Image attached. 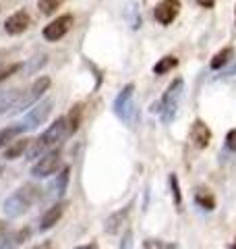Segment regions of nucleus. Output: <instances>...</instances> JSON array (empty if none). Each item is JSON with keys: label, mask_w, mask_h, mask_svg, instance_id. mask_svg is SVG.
I'll return each mask as SVG.
<instances>
[{"label": "nucleus", "mask_w": 236, "mask_h": 249, "mask_svg": "<svg viewBox=\"0 0 236 249\" xmlns=\"http://www.w3.org/2000/svg\"><path fill=\"white\" fill-rule=\"evenodd\" d=\"M234 15H236V13H234Z\"/></svg>", "instance_id": "obj_35"}, {"label": "nucleus", "mask_w": 236, "mask_h": 249, "mask_svg": "<svg viewBox=\"0 0 236 249\" xmlns=\"http://www.w3.org/2000/svg\"><path fill=\"white\" fill-rule=\"evenodd\" d=\"M129 212H131V208L127 206V208L118 210V212H114V214H110V218H108L106 224H104V231H106V232H110V235H116V232L120 231V229L124 227V224H127Z\"/></svg>", "instance_id": "obj_14"}, {"label": "nucleus", "mask_w": 236, "mask_h": 249, "mask_svg": "<svg viewBox=\"0 0 236 249\" xmlns=\"http://www.w3.org/2000/svg\"><path fill=\"white\" fill-rule=\"evenodd\" d=\"M52 106H54L52 100H46V102L37 104L35 108H31V110L25 114V119L19 123L23 127V131H31V129L42 127V124L46 123V119L50 116V112H52Z\"/></svg>", "instance_id": "obj_7"}, {"label": "nucleus", "mask_w": 236, "mask_h": 249, "mask_svg": "<svg viewBox=\"0 0 236 249\" xmlns=\"http://www.w3.org/2000/svg\"><path fill=\"white\" fill-rule=\"evenodd\" d=\"M60 164H62L60 150H52L48 154H44L42 158H39L34 164V168H31V177H34V178H46V177H50V175L56 173V170L60 168Z\"/></svg>", "instance_id": "obj_6"}, {"label": "nucleus", "mask_w": 236, "mask_h": 249, "mask_svg": "<svg viewBox=\"0 0 236 249\" xmlns=\"http://www.w3.org/2000/svg\"><path fill=\"white\" fill-rule=\"evenodd\" d=\"M224 75H226V77H230V75H236V65H234V67H230V69H228V71H224Z\"/></svg>", "instance_id": "obj_31"}, {"label": "nucleus", "mask_w": 236, "mask_h": 249, "mask_svg": "<svg viewBox=\"0 0 236 249\" xmlns=\"http://www.w3.org/2000/svg\"><path fill=\"white\" fill-rule=\"evenodd\" d=\"M178 65V58L176 56H172V54H168V56H164V58H160L153 65V73L155 75H166L168 71H172Z\"/></svg>", "instance_id": "obj_19"}, {"label": "nucleus", "mask_w": 236, "mask_h": 249, "mask_svg": "<svg viewBox=\"0 0 236 249\" xmlns=\"http://www.w3.org/2000/svg\"><path fill=\"white\" fill-rule=\"evenodd\" d=\"M143 249H178V245L170 243V241H162V239H145Z\"/></svg>", "instance_id": "obj_22"}, {"label": "nucleus", "mask_w": 236, "mask_h": 249, "mask_svg": "<svg viewBox=\"0 0 236 249\" xmlns=\"http://www.w3.org/2000/svg\"><path fill=\"white\" fill-rule=\"evenodd\" d=\"M120 249H133V232L129 231L127 235H124V239H122V245H120Z\"/></svg>", "instance_id": "obj_27"}, {"label": "nucleus", "mask_w": 236, "mask_h": 249, "mask_svg": "<svg viewBox=\"0 0 236 249\" xmlns=\"http://www.w3.org/2000/svg\"><path fill=\"white\" fill-rule=\"evenodd\" d=\"M68 178H70V168H68V166H65V168H62V173L56 177V181H54V183L50 185V189H48L52 197L60 199L62 196H65L67 185H68Z\"/></svg>", "instance_id": "obj_15"}, {"label": "nucleus", "mask_w": 236, "mask_h": 249, "mask_svg": "<svg viewBox=\"0 0 236 249\" xmlns=\"http://www.w3.org/2000/svg\"><path fill=\"white\" fill-rule=\"evenodd\" d=\"M191 142L199 147V150H205V147L209 145V142H211V131H209V127L201 119H197L193 123V127H191Z\"/></svg>", "instance_id": "obj_11"}, {"label": "nucleus", "mask_w": 236, "mask_h": 249, "mask_svg": "<svg viewBox=\"0 0 236 249\" xmlns=\"http://www.w3.org/2000/svg\"><path fill=\"white\" fill-rule=\"evenodd\" d=\"M19 69H21L19 62H17V65H9V67H0V83L6 81L11 75H15V73L19 71Z\"/></svg>", "instance_id": "obj_25"}, {"label": "nucleus", "mask_w": 236, "mask_h": 249, "mask_svg": "<svg viewBox=\"0 0 236 249\" xmlns=\"http://www.w3.org/2000/svg\"><path fill=\"white\" fill-rule=\"evenodd\" d=\"M42 197H44V191L39 189L37 185H23L13 193L11 197H6L2 210L9 218H19V216L25 214L34 204H37Z\"/></svg>", "instance_id": "obj_2"}, {"label": "nucleus", "mask_w": 236, "mask_h": 249, "mask_svg": "<svg viewBox=\"0 0 236 249\" xmlns=\"http://www.w3.org/2000/svg\"><path fill=\"white\" fill-rule=\"evenodd\" d=\"M70 27H73V15H60L58 19H54L44 27L42 36L46 42H58L60 37H65L68 34Z\"/></svg>", "instance_id": "obj_8"}, {"label": "nucleus", "mask_w": 236, "mask_h": 249, "mask_svg": "<svg viewBox=\"0 0 236 249\" xmlns=\"http://www.w3.org/2000/svg\"><path fill=\"white\" fill-rule=\"evenodd\" d=\"M29 23H31L29 13L25 9H21L17 13H13L11 17L4 21V31L9 36H21V34H25V31H27Z\"/></svg>", "instance_id": "obj_10"}, {"label": "nucleus", "mask_w": 236, "mask_h": 249, "mask_svg": "<svg viewBox=\"0 0 236 249\" xmlns=\"http://www.w3.org/2000/svg\"><path fill=\"white\" fill-rule=\"evenodd\" d=\"M65 210H67V201H58V204H54L52 208L46 210L42 220H39V231H48L54 224H58L62 214H65Z\"/></svg>", "instance_id": "obj_12"}, {"label": "nucleus", "mask_w": 236, "mask_h": 249, "mask_svg": "<svg viewBox=\"0 0 236 249\" xmlns=\"http://www.w3.org/2000/svg\"><path fill=\"white\" fill-rule=\"evenodd\" d=\"M67 119L70 124V133H75L79 129V123H81V106H73V110H70V114H67Z\"/></svg>", "instance_id": "obj_24"}, {"label": "nucleus", "mask_w": 236, "mask_h": 249, "mask_svg": "<svg viewBox=\"0 0 236 249\" xmlns=\"http://www.w3.org/2000/svg\"><path fill=\"white\" fill-rule=\"evenodd\" d=\"M183 89H185V81L183 79H174L168 89L164 91V96L160 100V116L164 123H172L176 116V110H178V104H180V98H183Z\"/></svg>", "instance_id": "obj_4"}, {"label": "nucleus", "mask_w": 236, "mask_h": 249, "mask_svg": "<svg viewBox=\"0 0 236 249\" xmlns=\"http://www.w3.org/2000/svg\"><path fill=\"white\" fill-rule=\"evenodd\" d=\"M21 133H25V131H23V127H21L19 123L13 124V127L0 129V150H2V147H9V145L15 142V137L21 135Z\"/></svg>", "instance_id": "obj_18"}, {"label": "nucleus", "mask_w": 236, "mask_h": 249, "mask_svg": "<svg viewBox=\"0 0 236 249\" xmlns=\"http://www.w3.org/2000/svg\"><path fill=\"white\" fill-rule=\"evenodd\" d=\"M178 11H180V0H162V2L155 6L153 17L160 25H170V23L176 19Z\"/></svg>", "instance_id": "obj_9"}, {"label": "nucleus", "mask_w": 236, "mask_h": 249, "mask_svg": "<svg viewBox=\"0 0 236 249\" xmlns=\"http://www.w3.org/2000/svg\"><path fill=\"white\" fill-rule=\"evenodd\" d=\"M170 189H172V199H174V206L180 208L183 206V193H180V183L176 175H170Z\"/></svg>", "instance_id": "obj_23"}, {"label": "nucleus", "mask_w": 236, "mask_h": 249, "mask_svg": "<svg viewBox=\"0 0 236 249\" xmlns=\"http://www.w3.org/2000/svg\"><path fill=\"white\" fill-rule=\"evenodd\" d=\"M50 83H52V81H50V77H46V75H44V77H37V79L31 83V88L21 93L19 102L15 104V108H13L11 112H23V110H27L29 106H34L37 100L44 96V91H48Z\"/></svg>", "instance_id": "obj_5"}, {"label": "nucleus", "mask_w": 236, "mask_h": 249, "mask_svg": "<svg viewBox=\"0 0 236 249\" xmlns=\"http://www.w3.org/2000/svg\"><path fill=\"white\" fill-rule=\"evenodd\" d=\"M68 135H73V133H70L68 119H67V116H60V119L54 121L37 139H34V142H31L29 150H27V158L31 160V158H39V156L48 154L50 147L58 145L60 142H65Z\"/></svg>", "instance_id": "obj_1"}, {"label": "nucleus", "mask_w": 236, "mask_h": 249, "mask_svg": "<svg viewBox=\"0 0 236 249\" xmlns=\"http://www.w3.org/2000/svg\"><path fill=\"white\" fill-rule=\"evenodd\" d=\"M31 145V139H17V142H13L9 147H6L4 152V158L6 160H17L19 156H23Z\"/></svg>", "instance_id": "obj_17"}, {"label": "nucleus", "mask_w": 236, "mask_h": 249, "mask_svg": "<svg viewBox=\"0 0 236 249\" xmlns=\"http://www.w3.org/2000/svg\"><path fill=\"white\" fill-rule=\"evenodd\" d=\"M197 4H199V6H203V9H214L216 0H197Z\"/></svg>", "instance_id": "obj_29"}, {"label": "nucleus", "mask_w": 236, "mask_h": 249, "mask_svg": "<svg viewBox=\"0 0 236 249\" xmlns=\"http://www.w3.org/2000/svg\"><path fill=\"white\" fill-rule=\"evenodd\" d=\"M31 237V231L29 229H21L17 232H2L0 235V249H17L21 243H25V241Z\"/></svg>", "instance_id": "obj_13"}, {"label": "nucleus", "mask_w": 236, "mask_h": 249, "mask_svg": "<svg viewBox=\"0 0 236 249\" xmlns=\"http://www.w3.org/2000/svg\"><path fill=\"white\" fill-rule=\"evenodd\" d=\"M232 249H236V241H234V245H232Z\"/></svg>", "instance_id": "obj_33"}, {"label": "nucleus", "mask_w": 236, "mask_h": 249, "mask_svg": "<svg viewBox=\"0 0 236 249\" xmlns=\"http://www.w3.org/2000/svg\"><path fill=\"white\" fill-rule=\"evenodd\" d=\"M2 232H6V222L0 220V235H2Z\"/></svg>", "instance_id": "obj_32"}, {"label": "nucleus", "mask_w": 236, "mask_h": 249, "mask_svg": "<svg viewBox=\"0 0 236 249\" xmlns=\"http://www.w3.org/2000/svg\"><path fill=\"white\" fill-rule=\"evenodd\" d=\"M226 147L230 152H236V129H230L226 133Z\"/></svg>", "instance_id": "obj_26"}, {"label": "nucleus", "mask_w": 236, "mask_h": 249, "mask_svg": "<svg viewBox=\"0 0 236 249\" xmlns=\"http://www.w3.org/2000/svg\"><path fill=\"white\" fill-rule=\"evenodd\" d=\"M75 249H100L96 243H87V245H79V247H75Z\"/></svg>", "instance_id": "obj_30"}, {"label": "nucleus", "mask_w": 236, "mask_h": 249, "mask_svg": "<svg viewBox=\"0 0 236 249\" xmlns=\"http://www.w3.org/2000/svg\"><path fill=\"white\" fill-rule=\"evenodd\" d=\"M0 175H2V168H0Z\"/></svg>", "instance_id": "obj_34"}, {"label": "nucleus", "mask_w": 236, "mask_h": 249, "mask_svg": "<svg viewBox=\"0 0 236 249\" xmlns=\"http://www.w3.org/2000/svg\"><path fill=\"white\" fill-rule=\"evenodd\" d=\"M232 48H224V50H219L216 56H214V60H211V69L214 71H218V69H222V67H226L228 62L232 60Z\"/></svg>", "instance_id": "obj_20"}, {"label": "nucleus", "mask_w": 236, "mask_h": 249, "mask_svg": "<svg viewBox=\"0 0 236 249\" xmlns=\"http://www.w3.org/2000/svg\"><path fill=\"white\" fill-rule=\"evenodd\" d=\"M114 114L120 119L122 123H127L129 127H135L139 121V110L135 106V85L129 83L114 100Z\"/></svg>", "instance_id": "obj_3"}, {"label": "nucleus", "mask_w": 236, "mask_h": 249, "mask_svg": "<svg viewBox=\"0 0 236 249\" xmlns=\"http://www.w3.org/2000/svg\"><path fill=\"white\" fill-rule=\"evenodd\" d=\"M31 249H56V245H54V241H44V243H39Z\"/></svg>", "instance_id": "obj_28"}, {"label": "nucleus", "mask_w": 236, "mask_h": 249, "mask_svg": "<svg viewBox=\"0 0 236 249\" xmlns=\"http://www.w3.org/2000/svg\"><path fill=\"white\" fill-rule=\"evenodd\" d=\"M62 2H65V0H37V9L44 15H52L60 9Z\"/></svg>", "instance_id": "obj_21"}, {"label": "nucleus", "mask_w": 236, "mask_h": 249, "mask_svg": "<svg viewBox=\"0 0 236 249\" xmlns=\"http://www.w3.org/2000/svg\"><path fill=\"white\" fill-rule=\"evenodd\" d=\"M195 204L199 206V208H203V210H207V212H211V210H216V197L211 196L205 187H197V191H195Z\"/></svg>", "instance_id": "obj_16"}]
</instances>
